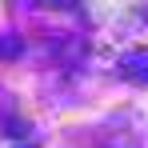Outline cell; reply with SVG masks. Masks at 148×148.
<instances>
[]
</instances>
